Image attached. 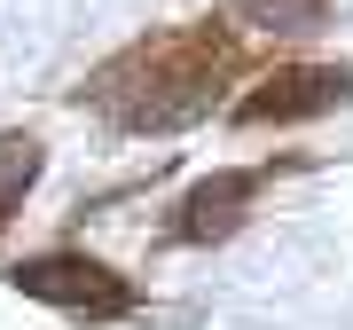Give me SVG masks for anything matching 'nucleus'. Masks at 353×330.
<instances>
[{
  "mask_svg": "<svg viewBox=\"0 0 353 330\" xmlns=\"http://www.w3.org/2000/svg\"><path fill=\"white\" fill-rule=\"evenodd\" d=\"M275 181V165H220V173H204L189 197L173 204V220H165V236L173 244H228L243 229V213H252V197Z\"/></svg>",
  "mask_w": 353,
  "mask_h": 330,
  "instance_id": "obj_4",
  "label": "nucleus"
},
{
  "mask_svg": "<svg viewBox=\"0 0 353 330\" xmlns=\"http://www.w3.org/2000/svg\"><path fill=\"white\" fill-rule=\"evenodd\" d=\"M236 71H243V39L228 24H165L118 48L102 71H87L79 110H94L110 134H181L220 110Z\"/></svg>",
  "mask_w": 353,
  "mask_h": 330,
  "instance_id": "obj_1",
  "label": "nucleus"
},
{
  "mask_svg": "<svg viewBox=\"0 0 353 330\" xmlns=\"http://www.w3.org/2000/svg\"><path fill=\"white\" fill-rule=\"evenodd\" d=\"M345 102H353V64H275L259 87L236 95V126H299Z\"/></svg>",
  "mask_w": 353,
  "mask_h": 330,
  "instance_id": "obj_3",
  "label": "nucleus"
},
{
  "mask_svg": "<svg viewBox=\"0 0 353 330\" xmlns=\"http://www.w3.org/2000/svg\"><path fill=\"white\" fill-rule=\"evenodd\" d=\"M48 173V150L32 134H0V229L16 220V204L32 197V181Z\"/></svg>",
  "mask_w": 353,
  "mask_h": 330,
  "instance_id": "obj_5",
  "label": "nucleus"
},
{
  "mask_svg": "<svg viewBox=\"0 0 353 330\" xmlns=\"http://www.w3.org/2000/svg\"><path fill=\"white\" fill-rule=\"evenodd\" d=\"M252 24H267V32H314L322 16H330V0H236Z\"/></svg>",
  "mask_w": 353,
  "mask_h": 330,
  "instance_id": "obj_6",
  "label": "nucleus"
},
{
  "mask_svg": "<svg viewBox=\"0 0 353 330\" xmlns=\"http://www.w3.org/2000/svg\"><path fill=\"white\" fill-rule=\"evenodd\" d=\"M8 283H16L24 299H39V307L79 315V322H118V315H134V307H141L134 275L102 267L94 252H32V260L8 267Z\"/></svg>",
  "mask_w": 353,
  "mask_h": 330,
  "instance_id": "obj_2",
  "label": "nucleus"
}]
</instances>
